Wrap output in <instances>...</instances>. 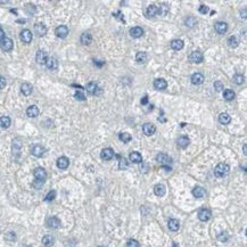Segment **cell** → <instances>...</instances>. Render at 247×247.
Returning a JSON list of instances; mask_svg holds the SVG:
<instances>
[{"label": "cell", "mask_w": 247, "mask_h": 247, "mask_svg": "<svg viewBox=\"0 0 247 247\" xmlns=\"http://www.w3.org/2000/svg\"><path fill=\"white\" fill-rule=\"evenodd\" d=\"M229 171H230V166L225 163H219L216 167L214 169V174L218 177V178H223L225 175L228 174Z\"/></svg>", "instance_id": "1"}, {"label": "cell", "mask_w": 247, "mask_h": 247, "mask_svg": "<svg viewBox=\"0 0 247 247\" xmlns=\"http://www.w3.org/2000/svg\"><path fill=\"white\" fill-rule=\"evenodd\" d=\"M156 161L160 163L163 167H164V166H169L172 164V158H171L169 155H166V154H164V153L158 154L156 156Z\"/></svg>", "instance_id": "2"}, {"label": "cell", "mask_w": 247, "mask_h": 247, "mask_svg": "<svg viewBox=\"0 0 247 247\" xmlns=\"http://www.w3.org/2000/svg\"><path fill=\"white\" fill-rule=\"evenodd\" d=\"M33 175H34L35 180H39V181H46L47 179V172L44 167H37V169L33 171Z\"/></svg>", "instance_id": "3"}, {"label": "cell", "mask_w": 247, "mask_h": 247, "mask_svg": "<svg viewBox=\"0 0 247 247\" xmlns=\"http://www.w3.org/2000/svg\"><path fill=\"white\" fill-rule=\"evenodd\" d=\"M211 216H212V212H211L208 208H202L199 210L198 212V219L200 221H203V222H206L208 220L211 219Z\"/></svg>", "instance_id": "4"}, {"label": "cell", "mask_w": 247, "mask_h": 247, "mask_svg": "<svg viewBox=\"0 0 247 247\" xmlns=\"http://www.w3.org/2000/svg\"><path fill=\"white\" fill-rule=\"evenodd\" d=\"M35 60H37L38 64H40V65H44L48 60V55L46 51L44 50H39L35 55Z\"/></svg>", "instance_id": "5"}, {"label": "cell", "mask_w": 247, "mask_h": 247, "mask_svg": "<svg viewBox=\"0 0 247 247\" xmlns=\"http://www.w3.org/2000/svg\"><path fill=\"white\" fill-rule=\"evenodd\" d=\"M203 54L200 53V51H198V50H196V51H193V53L190 54V56H189V60H190L191 63H194V64H199V63L203 62Z\"/></svg>", "instance_id": "6"}, {"label": "cell", "mask_w": 247, "mask_h": 247, "mask_svg": "<svg viewBox=\"0 0 247 247\" xmlns=\"http://www.w3.org/2000/svg\"><path fill=\"white\" fill-rule=\"evenodd\" d=\"M0 47L3 51H10L14 47V44H13V40L9 38H5L3 40H1V44H0Z\"/></svg>", "instance_id": "7"}, {"label": "cell", "mask_w": 247, "mask_h": 247, "mask_svg": "<svg viewBox=\"0 0 247 247\" xmlns=\"http://www.w3.org/2000/svg\"><path fill=\"white\" fill-rule=\"evenodd\" d=\"M31 153L35 157H42L44 155V153H46V148L44 146H41V145H35L34 147L32 148Z\"/></svg>", "instance_id": "8"}, {"label": "cell", "mask_w": 247, "mask_h": 247, "mask_svg": "<svg viewBox=\"0 0 247 247\" xmlns=\"http://www.w3.org/2000/svg\"><path fill=\"white\" fill-rule=\"evenodd\" d=\"M100 157L103 158L104 161H110L114 157V150L112 148H104L100 153Z\"/></svg>", "instance_id": "9"}, {"label": "cell", "mask_w": 247, "mask_h": 247, "mask_svg": "<svg viewBox=\"0 0 247 247\" xmlns=\"http://www.w3.org/2000/svg\"><path fill=\"white\" fill-rule=\"evenodd\" d=\"M47 225H48V228L57 229L60 227V221L58 218H56V216H50L49 219L47 220Z\"/></svg>", "instance_id": "10"}, {"label": "cell", "mask_w": 247, "mask_h": 247, "mask_svg": "<svg viewBox=\"0 0 247 247\" xmlns=\"http://www.w3.org/2000/svg\"><path fill=\"white\" fill-rule=\"evenodd\" d=\"M142 131L146 136H153L156 131V128H155V125L152 124V123H145L142 125Z\"/></svg>", "instance_id": "11"}, {"label": "cell", "mask_w": 247, "mask_h": 247, "mask_svg": "<svg viewBox=\"0 0 247 247\" xmlns=\"http://www.w3.org/2000/svg\"><path fill=\"white\" fill-rule=\"evenodd\" d=\"M34 31L38 34V37H44L46 33H47V28L44 23H37L34 25Z\"/></svg>", "instance_id": "12"}, {"label": "cell", "mask_w": 247, "mask_h": 247, "mask_svg": "<svg viewBox=\"0 0 247 247\" xmlns=\"http://www.w3.org/2000/svg\"><path fill=\"white\" fill-rule=\"evenodd\" d=\"M55 33H56V35L58 38L64 39V38H66L67 37V34H69V28H66L65 25H60V26H58V28H56Z\"/></svg>", "instance_id": "13"}, {"label": "cell", "mask_w": 247, "mask_h": 247, "mask_svg": "<svg viewBox=\"0 0 247 247\" xmlns=\"http://www.w3.org/2000/svg\"><path fill=\"white\" fill-rule=\"evenodd\" d=\"M69 160L67 158V157L62 156L57 160V166H58V169L65 170V169L69 167Z\"/></svg>", "instance_id": "14"}, {"label": "cell", "mask_w": 247, "mask_h": 247, "mask_svg": "<svg viewBox=\"0 0 247 247\" xmlns=\"http://www.w3.org/2000/svg\"><path fill=\"white\" fill-rule=\"evenodd\" d=\"M32 38H33V35H32L30 30H23L21 32V40L25 44H30L32 41Z\"/></svg>", "instance_id": "15"}, {"label": "cell", "mask_w": 247, "mask_h": 247, "mask_svg": "<svg viewBox=\"0 0 247 247\" xmlns=\"http://www.w3.org/2000/svg\"><path fill=\"white\" fill-rule=\"evenodd\" d=\"M46 65H47L48 69H50V71H56L58 69V60L56 58H54V57H50V58L48 57Z\"/></svg>", "instance_id": "16"}, {"label": "cell", "mask_w": 247, "mask_h": 247, "mask_svg": "<svg viewBox=\"0 0 247 247\" xmlns=\"http://www.w3.org/2000/svg\"><path fill=\"white\" fill-rule=\"evenodd\" d=\"M156 15H158V8L155 5H150L148 6V8L146 9V16L148 18H152V17H155Z\"/></svg>", "instance_id": "17"}, {"label": "cell", "mask_w": 247, "mask_h": 247, "mask_svg": "<svg viewBox=\"0 0 247 247\" xmlns=\"http://www.w3.org/2000/svg\"><path fill=\"white\" fill-rule=\"evenodd\" d=\"M167 87V82L164 80V79H156L154 81V88L157 89V90H164Z\"/></svg>", "instance_id": "18"}, {"label": "cell", "mask_w": 247, "mask_h": 247, "mask_svg": "<svg viewBox=\"0 0 247 247\" xmlns=\"http://www.w3.org/2000/svg\"><path fill=\"white\" fill-rule=\"evenodd\" d=\"M21 149H22V142L19 140H17V139H15V140L13 141V147H12L13 154L15 156H18L19 154H21Z\"/></svg>", "instance_id": "19"}, {"label": "cell", "mask_w": 247, "mask_h": 247, "mask_svg": "<svg viewBox=\"0 0 247 247\" xmlns=\"http://www.w3.org/2000/svg\"><path fill=\"white\" fill-rule=\"evenodd\" d=\"M204 82V75L202 73H195L193 74L191 76V83L195 85H202Z\"/></svg>", "instance_id": "20"}, {"label": "cell", "mask_w": 247, "mask_h": 247, "mask_svg": "<svg viewBox=\"0 0 247 247\" xmlns=\"http://www.w3.org/2000/svg\"><path fill=\"white\" fill-rule=\"evenodd\" d=\"M39 113H40V111H39V108H38L35 105H31V106L26 110V115H28V117H37V116L39 115Z\"/></svg>", "instance_id": "21"}, {"label": "cell", "mask_w": 247, "mask_h": 247, "mask_svg": "<svg viewBox=\"0 0 247 247\" xmlns=\"http://www.w3.org/2000/svg\"><path fill=\"white\" fill-rule=\"evenodd\" d=\"M154 193H155V195H156V196H158V197H163V196L165 195V193H166L165 186L162 185V183H158V185H156V186H155V188H154Z\"/></svg>", "instance_id": "22"}, {"label": "cell", "mask_w": 247, "mask_h": 247, "mask_svg": "<svg viewBox=\"0 0 247 247\" xmlns=\"http://www.w3.org/2000/svg\"><path fill=\"white\" fill-rule=\"evenodd\" d=\"M129 158H130V161H131L132 163H136V164L142 163V156H141V154L138 153V152H132V153L130 154Z\"/></svg>", "instance_id": "23"}, {"label": "cell", "mask_w": 247, "mask_h": 247, "mask_svg": "<svg viewBox=\"0 0 247 247\" xmlns=\"http://www.w3.org/2000/svg\"><path fill=\"white\" fill-rule=\"evenodd\" d=\"M21 91H22V94L24 95V96H30V95L32 94V91H33V87H32L30 83H23L22 85H21Z\"/></svg>", "instance_id": "24"}, {"label": "cell", "mask_w": 247, "mask_h": 247, "mask_svg": "<svg viewBox=\"0 0 247 247\" xmlns=\"http://www.w3.org/2000/svg\"><path fill=\"white\" fill-rule=\"evenodd\" d=\"M167 225H169V229L171 231H178L180 229V222L177 219H170Z\"/></svg>", "instance_id": "25"}, {"label": "cell", "mask_w": 247, "mask_h": 247, "mask_svg": "<svg viewBox=\"0 0 247 247\" xmlns=\"http://www.w3.org/2000/svg\"><path fill=\"white\" fill-rule=\"evenodd\" d=\"M142 34H144V30L141 28H139V26H136V28H132L131 30H130V35H131L132 38H140L142 37Z\"/></svg>", "instance_id": "26"}, {"label": "cell", "mask_w": 247, "mask_h": 247, "mask_svg": "<svg viewBox=\"0 0 247 247\" xmlns=\"http://www.w3.org/2000/svg\"><path fill=\"white\" fill-rule=\"evenodd\" d=\"M219 122L223 125H227L231 122V117H230L228 113H221L219 115Z\"/></svg>", "instance_id": "27"}, {"label": "cell", "mask_w": 247, "mask_h": 247, "mask_svg": "<svg viewBox=\"0 0 247 247\" xmlns=\"http://www.w3.org/2000/svg\"><path fill=\"white\" fill-rule=\"evenodd\" d=\"M215 30H216L218 33L223 34V33H225L227 30H228V25H227V23H224V22H218L215 24Z\"/></svg>", "instance_id": "28"}, {"label": "cell", "mask_w": 247, "mask_h": 247, "mask_svg": "<svg viewBox=\"0 0 247 247\" xmlns=\"http://www.w3.org/2000/svg\"><path fill=\"white\" fill-rule=\"evenodd\" d=\"M136 60H137L139 64H145V63L148 60L147 53H145V51H140V53H138L137 56H136Z\"/></svg>", "instance_id": "29"}, {"label": "cell", "mask_w": 247, "mask_h": 247, "mask_svg": "<svg viewBox=\"0 0 247 247\" xmlns=\"http://www.w3.org/2000/svg\"><path fill=\"white\" fill-rule=\"evenodd\" d=\"M193 196L196 198H202L205 196V189L202 187H195L193 189Z\"/></svg>", "instance_id": "30"}, {"label": "cell", "mask_w": 247, "mask_h": 247, "mask_svg": "<svg viewBox=\"0 0 247 247\" xmlns=\"http://www.w3.org/2000/svg\"><path fill=\"white\" fill-rule=\"evenodd\" d=\"M85 89H87V91L90 95H96L98 90V85L96 82H89L87 85V87H85Z\"/></svg>", "instance_id": "31"}, {"label": "cell", "mask_w": 247, "mask_h": 247, "mask_svg": "<svg viewBox=\"0 0 247 247\" xmlns=\"http://www.w3.org/2000/svg\"><path fill=\"white\" fill-rule=\"evenodd\" d=\"M80 41H81L82 44H90L91 41H92V37H91L90 33H88V32H85V33H82V34H81Z\"/></svg>", "instance_id": "32"}, {"label": "cell", "mask_w": 247, "mask_h": 247, "mask_svg": "<svg viewBox=\"0 0 247 247\" xmlns=\"http://www.w3.org/2000/svg\"><path fill=\"white\" fill-rule=\"evenodd\" d=\"M55 243V238L50 235H46L44 238H42V244L44 245L46 247H51Z\"/></svg>", "instance_id": "33"}, {"label": "cell", "mask_w": 247, "mask_h": 247, "mask_svg": "<svg viewBox=\"0 0 247 247\" xmlns=\"http://www.w3.org/2000/svg\"><path fill=\"white\" fill-rule=\"evenodd\" d=\"M12 124V121L8 116H1L0 117V126L3 129H8Z\"/></svg>", "instance_id": "34"}, {"label": "cell", "mask_w": 247, "mask_h": 247, "mask_svg": "<svg viewBox=\"0 0 247 247\" xmlns=\"http://www.w3.org/2000/svg\"><path fill=\"white\" fill-rule=\"evenodd\" d=\"M189 142H190V140H189V138H187V137H180V138H178V140H177L178 146L181 148H186L188 145H189Z\"/></svg>", "instance_id": "35"}, {"label": "cell", "mask_w": 247, "mask_h": 247, "mask_svg": "<svg viewBox=\"0 0 247 247\" xmlns=\"http://www.w3.org/2000/svg\"><path fill=\"white\" fill-rule=\"evenodd\" d=\"M228 46L230 48H237L239 46V40L238 38L235 37V35H231V37L228 39Z\"/></svg>", "instance_id": "36"}, {"label": "cell", "mask_w": 247, "mask_h": 247, "mask_svg": "<svg viewBox=\"0 0 247 247\" xmlns=\"http://www.w3.org/2000/svg\"><path fill=\"white\" fill-rule=\"evenodd\" d=\"M171 48L173 50H181L183 48V41L182 40H173L171 42Z\"/></svg>", "instance_id": "37"}, {"label": "cell", "mask_w": 247, "mask_h": 247, "mask_svg": "<svg viewBox=\"0 0 247 247\" xmlns=\"http://www.w3.org/2000/svg\"><path fill=\"white\" fill-rule=\"evenodd\" d=\"M235 92L232 90H230V89H227V90L223 91V98H224L225 100H228V101H230V100H232L234 98H235Z\"/></svg>", "instance_id": "38"}, {"label": "cell", "mask_w": 247, "mask_h": 247, "mask_svg": "<svg viewBox=\"0 0 247 247\" xmlns=\"http://www.w3.org/2000/svg\"><path fill=\"white\" fill-rule=\"evenodd\" d=\"M119 139L121 141H123L124 144H126V142H129V141L131 140L132 137H131L130 133H128V132H121V133L119 135Z\"/></svg>", "instance_id": "39"}, {"label": "cell", "mask_w": 247, "mask_h": 247, "mask_svg": "<svg viewBox=\"0 0 247 247\" xmlns=\"http://www.w3.org/2000/svg\"><path fill=\"white\" fill-rule=\"evenodd\" d=\"M157 8H158V15L165 16L169 13V7L165 3H161L160 6H157Z\"/></svg>", "instance_id": "40"}, {"label": "cell", "mask_w": 247, "mask_h": 247, "mask_svg": "<svg viewBox=\"0 0 247 247\" xmlns=\"http://www.w3.org/2000/svg\"><path fill=\"white\" fill-rule=\"evenodd\" d=\"M185 24L188 28H193V26H195V25L197 24V19L195 18V17H193V16H190V17H188L185 21Z\"/></svg>", "instance_id": "41"}, {"label": "cell", "mask_w": 247, "mask_h": 247, "mask_svg": "<svg viewBox=\"0 0 247 247\" xmlns=\"http://www.w3.org/2000/svg\"><path fill=\"white\" fill-rule=\"evenodd\" d=\"M128 166H129V163H128V161L125 160L124 157H123V158H120V163H119V169L120 170L128 169Z\"/></svg>", "instance_id": "42"}, {"label": "cell", "mask_w": 247, "mask_h": 247, "mask_svg": "<svg viewBox=\"0 0 247 247\" xmlns=\"http://www.w3.org/2000/svg\"><path fill=\"white\" fill-rule=\"evenodd\" d=\"M55 198H56V190H50L47 194V196H46V198H44V200L46 202H51Z\"/></svg>", "instance_id": "43"}, {"label": "cell", "mask_w": 247, "mask_h": 247, "mask_svg": "<svg viewBox=\"0 0 247 247\" xmlns=\"http://www.w3.org/2000/svg\"><path fill=\"white\" fill-rule=\"evenodd\" d=\"M218 239H219L221 243H225V241H228V239H229V235H228V232H225V231H223V232H221L219 236H218Z\"/></svg>", "instance_id": "44"}, {"label": "cell", "mask_w": 247, "mask_h": 247, "mask_svg": "<svg viewBox=\"0 0 247 247\" xmlns=\"http://www.w3.org/2000/svg\"><path fill=\"white\" fill-rule=\"evenodd\" d=\"M234 82L236 85H243L244 83V76L241 74H236L234 76Z\"/></svg>", "instance_id": "45"}, {"label": "cell", "mask_w": 247, "mask_h": 247, "mask_svg": "<svg viewBox=\"0 0 247 247\" xmlns=\"http://www.w3.org/2000/svg\"><path fill=\"white\" fill-rule=\"evenodd\" d=\"M5 238H6V240H8V241H14V240L16 239L15 232H13V231L7 232L6 236H5Z\"/></svg>", "instance_id": "46"}, {"label": "cell", "mask_w": 247, "mask_h": 247, "mask_svg": "<svg viewBox=\"0 0 247 247\" xmlns=\"http://www.w3.org/2000/svg\"><path fill=\"white\" fill-rule=\"evenodd\" d=\"M198 12H199L200 14L205 15V14H207V13L210 12V8H208L206 5H200L199 8H198Z\"/></svg>", "instance_id": "47"}, {"label": "cell", "mask_w": 247, "mask_h": 247, "mask_svg": "<svg viewBox=\"0 0 247 247\" xmlns=\"http://www.w3.org/2000/svg\"><path fill=\"white\" fill-rule=\"evenodd\" d=\"M74 97L76 100H81V101H83V100H85V96L83 95V92H81V91H76L74 95Z\"/></svg>", "instance_id": "48"}, {"label": "cell", "mask_w": 247, "mask_h": 247, "mask_svg": "<svg viewBox=\"0 0 247 247\" xmlns=\"http://www.w3.org/2000/svg\"><path fill=\"white\" fill-rule=\"evenodd\" d=\"M126 247H139V243L136 239H129L126 243Z\"/></svg>", "instance_id": "49"}, {"label": "cell", "mask_w": 247, "mask_h": 247, "mask_svg": "<svg viewBox=\"0 0 247 247\" xmlns=\"http://www.w3.org/2000/svg\"><path fill=\"white\" fill-rule=\"evenodd\" d=\"M214 88H215L216 91H222L223 90V83L221 81H215L214 82Z\"/></svg>", "instance_id": "50"}, {"label": "cell", "mask_w": 247, "mask_h": 247, "mask_svg": "<svg viewBox=\"0 0 247 247\" xmlns=\"http://www.w3.org/2000/svg\"><path fill=\"white\" fill-rule=\"evenodd\" d=\"M44 181H39V180H34L33 181V187L35 188V189H40L42 186H44Z\"/></svg>", "instance_id": "51"}, {"label": "cell", "mask_w": 247, "mask_h": 247, "mask_svg": "<svg viewBox=\"0 0 247 247\" xmlns=\"http://www.w3.org/2000/svg\"><path fill=\"white\" fill-rule=\"evenodd\" d=\"M5 87H6V80H5V78L0 76V89H3Z\"/></svg>", "instance_id": "52"}, {"label": "cell", "mask_w": 247, "mask_h": 247, "mask_svg": "<svg viewBox=\"0 0 247 247\" xmlns=\"http://www.w3.org/2000/svg\"><path fill=\"white\" fill-rule=\"evenodd\" d=\"M113 16L116 17V18H120L122 19V16H121V12H116V13H113Z\"/></svg>", "instance_id": "53"}, {"label": "cell", "mask_w": 247, "mask_h": 247, "mask_svg": "<svg viewBox=\"0 0 247 247\" xmlns=\"http://www.w3.org/2000/svg\"><path fill=\"white\" fill-rule=\"evenodd\" d=\"M94 64H95V65H97L98 67H101V66L105 64V62H98V60H94Z\"/></svg>", "instance_id": "54"}, {"label": "cell", "mask_w": 247, "mask_h": 247, "mask_svg": "<svg viewBox=\"0 0 247 247\" xmlns=\"http://www.w3.org/2000/svg\"><path fill=\"white\" fill-rule=\"evenodd\" d=\"M147 103H148V97L147 96H145V97L141 99V105H146Z\"/></svg>", "instance_id": "55"}, {"label": "cell", "mask_w": 247, "mask_h": 247, "mask_svg": "<svg viewBox=\"0 0 247 247\" xmlns=\"http://www.w3.org/2000/svg\"><path fill=\"white\" fill-rule=\"evenodd\" d=\"M5 39V32H3V28H0V41Z\"/></svg>", "instance_id": "56"}, {"label": "cell", "mask_w": 247, "mask_h": 247, "mask_svg": "<svg viewBox=\"0 0 247 247\" xmlns=\"http://www.w3.org/2000/svg\"><path fill=\"white\" fill-rule=\"evenodd\" d=\"M243 150H244V154L246 155V154H247V152H246V145H244V146H243Z\"/></svg>", "instance_id": "57"}, {"label": "cell", "mask_w": 247, "mask_h": 247, "mask_svg": "<svg viewBox=\"0 0 247 247\" xmlns=\"http://www.w3.org/2000/svg\"><path fill=\"white\" fill-rule=\"evenodd\" d=\"M245 14H246V9L243 10V17H244V18H246V15H245Z\"/></svg>", "instance_id": "58"}, {"label": "cell", "mask_w": 247, "mask_h": 247, "mask_svg": "<svg viewBox=\"0 0 247 247\" xmlns=\"http://www.w3.org/2000/svg\"><path fill=\"white\" fill-rule=\"evenodd\" d=\"M17 23H25V19H17Z\"/></svg>", "instance_id": "59"}, {"label": "cell", "mask_w": 247, "mask_h": 247, "mask_svg": "<svg viewBox=\"0 0 247 247\" xmlns=\"http://www.w3.org/2000/svg\"><path fill=\"white\" fill-rule=\"evenodd\" d=\"M72 87H74V88H79V89H82V87L81 85H73Z\"/></svg>", "instance_id": "60"}, {"label": "cell", "mask_w": 247, "mask_h": 247, "mask_svg": "<svg viewBox=\"0 0 247 247\" xmlns=\"http://www.w3.org/2000/svg\"><path fill=\"white\" fill-rule=\"evenodd\" d=\"M173 247H179V246H178L177 244H175V243H173Z\"/></svg>", "instance_id": "61"}, {"label": "cell", "mask_w": 247, "mask_h": 247, "mask_svg": "<svg viewBox=\"0 0 247 247\" xmlns=\"http://www.w3.org/2000/svg\"><path fill=\"white\" fill-rule=\"evenodd\" d=\"M25 247H30V246H25Z\"/></svg>", "instance_id": "62"}]
</instances>
